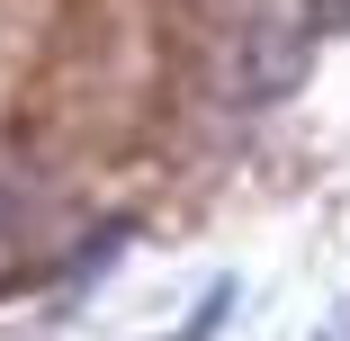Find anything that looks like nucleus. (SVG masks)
<instances>
[{
    "instance_id": "1",
    "label": "nucleus",
    "mask_w": 350,
    "mask_h": 341,
    "mask_svg": "<svg viewBox=\"0 0 350 341\" xmlns=\"http://www.w3.org/2000/svg\"><path fill=\"white\" fill-rule=\"evenodd\" d=\"M306 36H314L306 0H260V18H243V27L225 36V54H216V90L243 99V108L297 90V81H306Z\"/></svg>"
},
{
    "instance_id": "2",
    "label": "nucleus",
    "mask_w": 350,
    "mask_h": 341,
    "mask_svg": "<svg viewBox=\"0 0 350 341\" xmlns=\"http://www.w3.org/2000/svg\"><path fill=\"white\" fill-rule=\"evenodd\" d=\"M36 225H45V180H18L10 162H0V288L10 279H27V243H36Z\"/></svg>"
},
{
    "instance_id": "3",
    "label": "nucleus",
    "mask_w": 350,
    "mask_h": 341,
    "mask_svg": "<svg viewBox=\"0 0 350 341\" xmlns=\"http://www.w3.org/2000/svg\"><path fill=\"white\" fill-rule=\"evenodd\" d=\"M225 314H234V288H216V297H206V305H198V323H180L171 341H206V332H216Z\"/></svg>"
},
{
    "instance_id": "4",
    "label": "nucleus",
    "mask_w": 350,
    "mask_h": 341,
    "mask_svg": "<svg viewBox=\"0 0 350 341\" xmlns=\"http://www.w3.org/2000/svg\"><path fill=\"white\" fill-rule=\"evenodd\" d=\"M306 18L314 27H350V0H306Z\"/></svg>"
},
{
    "instance_id": "5",
    "label": "nucleus",
    "mask_w": 350,
    "mask_h": 341,
    "mask_svg": "<svg viewBox=\"0 0 350 341\" xmlns=\"http://www.w3.org/2000/svg\"><path fill=\"white\" fill-rule=\"evenodd\" d=\"M323 341H350V314H332V323H323Z\"/></svg>"
}]
</instances>
